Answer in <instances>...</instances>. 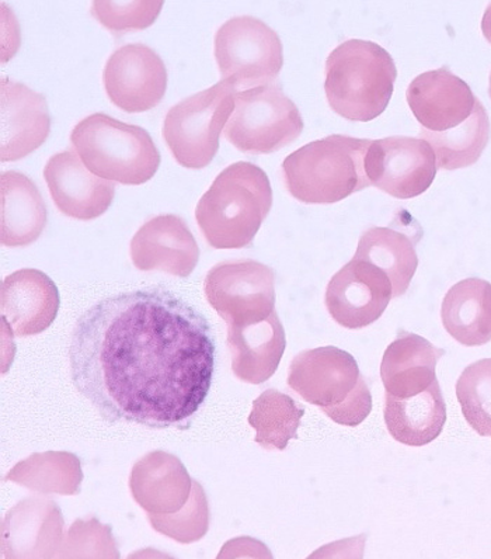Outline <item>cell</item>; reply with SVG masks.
<instances>
[{
    "instance_id": "obj_4",
    "label": "cell",
    "mask_w": 491,
    "mask_h": 559,
    "mask_svg": "<svg viewBox=\"0 0 491 559\" xmlns=\"http://www.w3.org/2000/svg\"><path fill=\"white\" fill-rule=\"evenodd\" d=\"M396 78V63L380 44L343 43L326 61L328 106L348 121L375 120L390 105Z\"/></svg>"
},
{
    "instance_id": "obj_10",
    "label": "cell",
    "mask_w": 491,
    "mask_h": 559,
    "mask_svg": "<svg viewBox=\"0 0 491 559\" xmlns=\"http://www.w3.org/2000/svg\"><path fill=\"white\" fill-rule=\"evenodd\" d=\"M204 292L226 325H246L275 312V274L252 259L228 260L206 274Z\"/></svg>"
},
{
    "instance_id": "obj_34",
    "label": "cell",
    "mask_w": 491,
    "mask_h": 559,
    "mask_svg": "<svg viewBox=\"0 0 491 559\" xmlns=\"http://www.w3.org/2000/svg\"><path fill=\"white\" fill-rule=\"evenodd\" d=\"M481 32H483V36L486 40L491 44V3L483 14V21H481Z\"/></svg>"
},
{
    "instance_id": "obj_13",
    "label": "cell",
    "mask_w": 491,
    "mask_h": 559,
    "mask_svg": "<svg viewBox=\"0 0 491 559\" xmlns=\"http://www.w3.org/2000/svg\"><path fill=\"white\" fill-rule=\"evenodd\" d=\"M392 297L390 277L373 264L354 258L334 274L324 301L338 325L362 330L380 320Z\"/></svg>"
},
{
    "instance_id": "obj_1",
    "label": "cell",
    "mask_w": 491,
    "mask_h": 559,
    "mask_svg": "<svg viewBox=\"0 0 491 559\" xmlns=\"http://www.w3.org/2000/svg\"><path fill=\"white\" fill-rule=\"evenodd\" d=\"M68 356L73 385L108 424L187 430L209 394L216 346L194 307L149 287L82 313Z\"/></svg>"
},
{
    "instance_id": "obj_22",
    "label": "cell",
    "mask_w": 491,
    "mask_h": 559,
    "mask_svg": "<svg viewBox=\"0 0 491 559\" xmlns=\"http://www.w3.org/2000/svg\"><path fill=\"white\" fill-rule=\"evenodd\" d=\"M421 234L416 221L370 228L362 234L354 258L381 269L391 280L393 297H402L419 267L416 245Z\"/></svg>"
},
{
    "instance_id": "obj_20",
    "label": "cell",
    "mask_w": 491,
    "mask_h": 559,
    "mask_svg": "<svg viewBox=\"0 0 491 559\" xmlns=\"http://www.w3.org/2000/svg\"><path fill=\"white\" fill-rule=\"evenodd\" d=\"M193 480L179 457L156 450L132 467L130 490L147 514H171L179 512L189 500Z\"/></svg>"
},
{
    "instance_id": "obj_14",
    "label": "cell",
    "mask_w": 491,
    "mask_h": 559,
    "mask_svg": "<svg viewBox=\"0 0 491 559\" xmlns=\"http://www.w3.org/2000/svg\"><path fill=\"white\" fill-rule=\"evenodd\" d=\"M65 534V519L57 502L39 497L20 500L2 520V558H58Z\"/></svg>"
},
{
    "instance_id": "obj_9",
    "label": "cell",
    "mask_w": 491,
    "mask_h": 559,
    "mask_svg": "<svg viewBox=\"0 0 491 559\" xmlns=\"http://www.w3.org/2000/svg\"><path fill=\"white\" fill-rule=\"evenodd\" d=\"M215 60L236 92L272 85L284 66L282 38L259 19L233 17L215 34Z\"/></svg>"
},
{
    "instance_id": "obj_31",
    "label": "cell",
    "mask_w": 491,
    "mask_h": 559,
    "mask_svg": "<svg viewBox=\"0 0 491 559\" xmlns=\"http://www.w3.org/2000/svg\"><path fill=\"white\" fill-rule=\"evenodd\" d=\"M155 532L180 544H193L205 537L209 530V503L203 485L193 480L189 500L179 512L171 514H147Z\"/></svg>"
},
{
    "instance_id": "obj_24",
    "label": "cell",
    "mask_w": 491,
    "mask_h": 559,
    "mask_svg": "<svg viewBox=\"0 0 491 559\" xmlns=\"http://www.w3.org/2000/svg\"><path fill=\"white\" fill-rule=\"evenodd\" d=\"M3 247L23 248L36 242L47 225V205L32 179L20 171H4L2 179Z\"/></svg>"
},
{
    "instance_id": "obj_25",
    "label": "cell",
    "mask_w": 491,
    "mask_h": 559,
    "mask_svg": "<svg viewBox=\"0 0 491 559\" xmlns=\"http://www.w3.org/2000/svg\"><path fill=\"white\" fill-rule=\"evenodd\" d=\"M442 325L460 345L483 346L491 341V283L466 278L446 293Z\"/></svg>"
},
{
    "instance_id": "obj_12",
    "label": "cell",
    "mask_w": 491,
    "mask_h": 559,
    "mask_svg": "<svg viewBox=\"0 0 491 559\" xmlns=\"http://www.w3.org/2000/svg\"><path fill=\"white\" fill-rule=\"evenodd\" d=\"M103 83L108 99L127 112L155 109L167 90L164 60L144 44H127L108 58Z\"/></svg>"
},
{
    "instance_id": "obj_33",
    "label": "cell",
    "mask_w": 491,
    "mask_h": 559,
    "mask_svg": "<svg viewBox=\"0 0 491 559\" xmlns=\"http://www.w3.org/2000/svg\"><path fill=\"white\" fill-rule=\"evenodd\" d=\"M164 2L141 0V2H115L97 0L92 3V14L101 26L112 33L145 31L159 17Z\"/></svg>"
},
{
    "instance_id": "obj_17",
    "label": "cell",
    "mask_w": 491,
    "mask_h": 559,
    "mask_svg": "<svg viewBox=\"0 0 491 559\" xmlns=\"http://www.w3.org/2000/svg\"><path fill=\"white\" fill-rule=\"evenodd\" d=\"M406 97L421 129L430 132H445L464 124L479 100L468 83L448 68L421 73L410 83Z\"/></svg>"
},
{
    "instance_id": "obj_27",
    "label": "cell",
    "mask_w": 491,
    "mask_h": 559,
    "mask_svg": "<svg viewBox=\"0 0 491 559\" xmlns=\"http://www.w3.org/2000/svg\"><path fill=\"white\" fill-rule=\"evenodd\" d=\"M4 480L38 495L75 497L82 489V461L68 451L34 453L14 465Z\"/></svg>"
},
{
    "instance_id": "obj_28",
    "label": "cell",
    "mask_w": 491,
    "mask_h": 559,
    "mask_svg": "<svg viewBox=\"0 0 491 559\" xmlns=\"http://www.w3.org/2000/svg\"><path fill=\"white\" fill-rule=\"evenodd\" d=\"M488 111L478 100L468 120L445 132L420 130V139L429 142L442 170L468 168L479 160L490 141Z\"/></svg>"
},
{
    "instance_id": "obj_2",
    "label": "cell",
    "mask_w": 491,
    "mask_h": 559,
    "mask_svg": "<svg viewBox=\"0 0 491 559\" xmlns=\"http://www.w3.org/2000/svg\"><path fill=\"white\" fill-rule=\"evenodd\" d=\"M273 207L268 176L250 162H236L220 171L195 209L206 242L214 249L252 247Z\"/></svg>"
},
{
    "instance_id": "obj_21",
    "label": "cell",
    "mask_w": 491,
    "mask_h": 559,
    "mask_svg": "<svg viewBox=\"0 0 491 559\" xmlns=\"http://www.w3.org/2000/svg\"><path fill=\"white\" fill-rule=\"evenodd\" d=\"M228 347L232 371L248 384H263L272 379L282 362L287 337L278 313L263 321L228 326Z\"/></svg>"
},
{
    "instance_id": "obj_11",
    "label": "cell",
    "mask_w": 491,
    "mask_h": 559,
    "mask_svg": "<svg viewBox=\"0 0 491 559\" xmlns=\"http://www.w3.org/2000/svg\"><path fill=\"white\" fill-rule=\"evenodd\" d=\"M363 165L371 186L400 200L426 193L439 170L429 142L402 135L372 141Z\"/></svg>"
},
{
    "instance_id": "obj_5",
    "label": "cell",
    "mask_w": 491,
    "mask_h": 559,
    "mask_svg": "<svg viewBox=\"0 0 491 559\" xmlns=\"http://www.w3.org/2000/svg\"><path fill=\"white\" fill-rule=\"evenodd\" d=\"M288 385L337 425L356 428L370 416L372 395L356 359L334 346L299 353L289 366Z\"/></svg>"
},
{
    "instance_id": "obj_8",
    "label": "cell",
    "mask_w": 491,
    "mask_h": 559,
    "mask_svg": "<svg viewBox=\"0 0 491 559\" xmlns=\"http://www.w3.org/2000/svg\"><path fill=\"white\" fill-rule=\"evenodd\" d=\"M303 120L282 87L267 85L235 93V110L224 130L236 150L267 155L299 139Z\"/></svg>"
},
{
    "instance_id": "obj_29",
    "label": "cell",
    "mask_w": 491,
    "mask_h": 559,
    "mask_svg": "<svg viewBox=\"0 0 491 559\" xmlns=\"http://www.w3.org/2000/svg\"><path fill=\"white\" fill-rule=\"evenodd\" d=\"M304 415L302 406L277 390L264 391L253 402L249 425L255 430V443L265 450L287 449L289 441L298 439V429Z\"/></svg>"
},
{
    "instance_id": "obj_7",
    "label": "cell",
    "mask_w": 491,
    "mask_h": 559,
    "mask_svg": "<svg viewBox=\"0 0 491 559\" xmlns=\"http://www.w3.org/2000/svg\"><path fill=\"white\" fill-rule=\"evenodd\" d=\"M232 86L225 81L187 97L167 111L164 139L177 164L204 169L219 150V136L235 110Z\"/></svg>"
},
{
    "instance_id": "obj_15",
    "label": "cell",
    "mask_w": 491,
    "mask_h": 559,
    "mask_svg": "<svg viewBox=\"0 0 491 559\" xmlns=\"http://www.w3.org/2000/svg\"><path fill=\"white\" fill-rule=\"evenodd\" d=\"M49 194L67 217L92 221L101 217L115 200L116 186L83 165L75 151L59 152L44 168Z\"/></svg>"
},
{
    "instance_id": "obj_35",
    "label": "cell",
    "mask_w": 491,
    "mask_h": 559,
    "mask_svg": "<svg viewBox=\"0 0 491 559\" xmlns=\"http://www.w3.org/2000/svg\"><path fill=\"white\" fill-rule=\"evenodd\" d=\"M489 95H490V99H491V72H490V78H489Z\"/></svg>"
},
{
    "instance_id": "obj_3",
    "label": "cell",
    "mask_w": 491,
    "mask_h": 559,
    "mask_svg": "<svg viewBox=\"0 0 491 559\" xmlns=\"http://www.w3.org/2000/svg\"><path fill=\"white\" fill-rule=\"evenodd\" d=\"M370 140L328 135L292 152L283 164L285 188L303 204H334L371 186L366 174Z\"/></svg>"
},
{
    "instance_id": "obj_32",
    "label": "cell",
    "mask_w": 491,
    "mask_h": 559,
    "mask_svg": "<svg viewBox=\"0 0 491 559\" xmlns=\"http://www.w3.org/2000/svg\"><path fill=\"white\" fill-rule=\"evenodd\" d=\"M58 558H120V551L111 527L92 516L73 522Z\"/></svg>"
},
{
    "instance_id": "obj_23",
    "label": "cell",
    "mask_w": 491,
    "mask_h": 559,
    "mask_svg": "<svg viewBox=\"0 0 491 559\" xmlns=\"http://www.w3.org/2000/svg\"><path fill=\"white\" fill-rule=\"evenodd\" d=\"M445 355L416 333L402 332L382 357L381 379L386 395L409 399L434 384L436 362Z\"/></svg>"
},
{
    "instance_id": "obj_6",
    "label": "cell",
    "mask_w": 491,
    "mask_h": 559,
    "mask_svg": "<svg viewBox=\"0 0 491 559\" xmlns=\"http://www.w3.org/2000/svg\"><path fill=\"white\" fill-rule=\"evenodd\" d=\"M71 142L83 165L112 183L144 185L160 166V154L149 132L103 112L77 122Z\"/></svg>"
},
{
    "instance_id": "obj_19",
    "label": "cell",
    "mask_w": 491,
    "mask_h": 559,
    "mask_svg": "<svg viewBox=\"0 0 491 559\" xmlns=\"http://www.w3.org/2000/svg\"><path fill=\"white\" fill-rule=\"evenodd\" d=\"M2 162L26 158L51 131L46 97L23 83L2 78Z\"/></svg>"
},
{
    "instance_id": "obj_18",
    "label": "cell",
    "mask_w": 491,
    "mask_h": 559,
    "mask_svg": "<svg viewBox=\"0 0 491 559\" xmlns=\"http://www.w3.org/2000/svg\"><path fill=\"white\" fill-rule=\"evenodd\" d=\"M56 283L37 269H20L2 282L3 325L14 336H36L52 325L59 311Z\"/></svg>"
},
{
    "instance_id": "obj_30",
    "label": "cell",
    "mask_w": 491,
    "mask_h": 559,
    "mask_svg": "<svg viewBox=\"0 0 491 559\" xmlns=\"http://www.w3.org/2000/svg\"><path fill=\"white\" fill-rule=\"evenodd\" d=\"M456 396L470 428L491 438V359L466 367L456 382Z\"/></svg>"
},
{
    "instance_id": "obj_16",
    "label": "cell",
    "mask_w": 491,
    "mask_h": 559,
    "mask_svg": "<svg viewBox=\"0 0 491 559\" xmlns=\"http://www.w3.org/2000/svg\"><path fill=\"white\" fill-rule=\"evenodd\" d=\"M130 254L132 263L141 272L160 270L185 278L199 264L200 248L184 221L167 214L157 215L136 230Z\"/></svg>"
},
{
    "instance_id": "obj_26",
    "label": "cell",
    "mask_w": 491,
    "mask_h": 559,
    "mask_svg": "<svg viewBox=\"0 0 491 559\" xmlns=\"http://www.w3.org/2000/svg\"><path fill=\"white\" fill-rule=\"evenodd\" d=\"M446 405L439 381L409 399L386 395L385 424L393 439L410 448L430 444L442 433Z\"/></svg>"
}]
</instances>
